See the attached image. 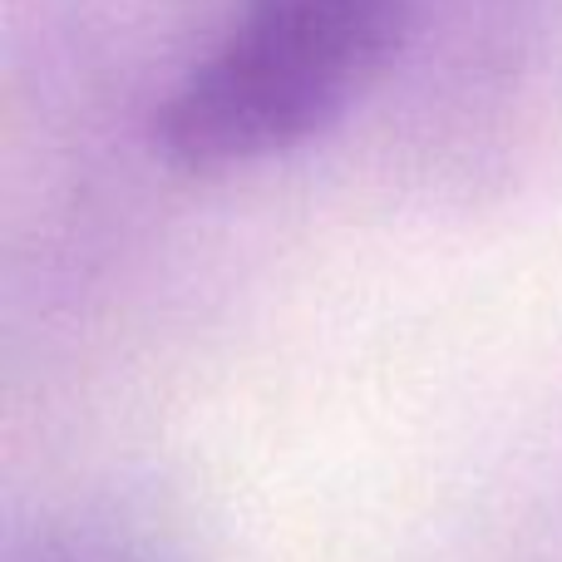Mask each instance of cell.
I'll return each instance as SVG.
<instances>
[{
  "label": "cell",
  "instance_id": "6da1fadb",
  "mask_svg": "<svg viewBox=\"0 0 562 562\" xmlns=\"http://www.w3.org/2000/svg\"><path fill=\"white\" fill-rule=\"evenodd\" d=\"M415 0H237L227 30L154 104V148L183 173H233L336 128L385 79Z\"/></svg>",
  "mask_w": 562,
  "mask_h": 562
}]
</instances>
